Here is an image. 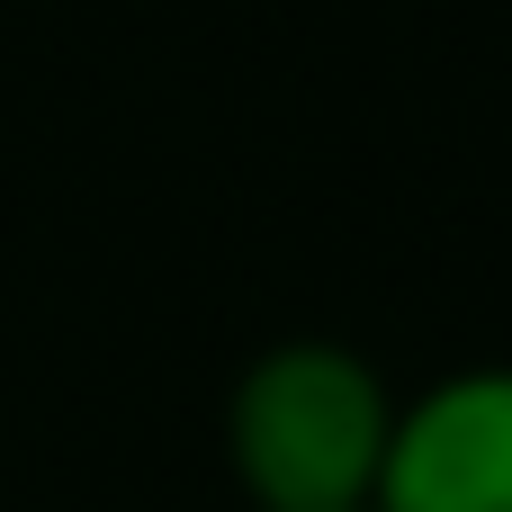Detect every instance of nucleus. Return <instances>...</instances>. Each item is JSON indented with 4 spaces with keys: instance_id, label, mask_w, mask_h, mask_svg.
I'll return each instance as SVG.
<instances>
[{
    "instance_id": "f03ea898",
    "label": "nucleus",
    "mask_w": 512,
    "mask_h": 512,
    "mask_svg": "<svg viewBox=\"0 0 512 512\" xmlns=\"http://www.w3.org/2000/svg\"><path fill=\"white\" fill-rule=\"evenodd\" d=\"M369 512H512V369H459L405 396Z\"/></svg>"
},
{
    "instance_id": "f257e3e1",
    "label": "nucleus",
    "mask_w": 512,
    "mask_h": 512,
    "mask_svg": "<svg viewBox=\"0 0 512 512\" xmlns=\"http://www.w3.org/2000/svg\"><path fill=\"white\" fill-rule=\"evenodd\" d=\"M396 396L342 342H279L225 396V459L252 512H369Z\"/></svg>"
}]
</instances>
